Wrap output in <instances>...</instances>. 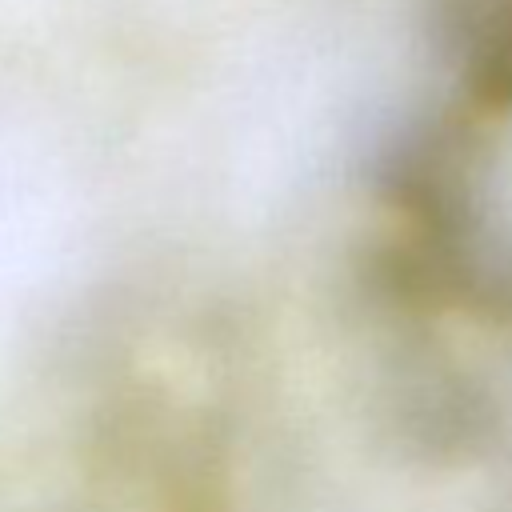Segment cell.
I'll return each instance as SVG.
<instances>
[{
    "mask_svg": "<svg viewBox=\"0 0 512 512\" xmlns=\"http://www.w3.org/2000/svg\"><path fill=\"white\" fill-rule=\"evenodd\" d=\"M448 48L464 80L500 104H512V0H452Z\"/></svg>",
    "mask_w": 512,
    "mask_h": 512,
    "instance_id": "1",
    "label": "cell"
}]
</instances>
